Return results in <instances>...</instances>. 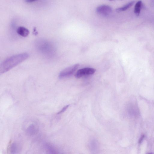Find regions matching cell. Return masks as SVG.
<instances>
[{"instance_id": "52a82bcc", "label": "cell", "mask_w": 154, "mask_h": 154, "mask_svg": "<svg viewBox=\"0 0 154 154\" xmlns=\"http://www.w3.org/2000/svg\"><path fill=\"white\" fill-rule=\"evenodd\" d=\"M17 32L18 35L23 37L27 36L29 32L27 29L22 26H19L17 28Z\"/></svg>"}, {"instance_id": "ba28073f", "label": "cell", "mask_w": 154, "mask_h": 154, "mask_svg": "<svg viewBox=\"0 0 154 154\" xmlns=\"http://www.w3.org/2000/svg\"><path fill=\"white\" fill-rule=\"evenodd\" d=\"M46 148L48 154H60L57 150L51 145L46 144Z\"/></svg>"}, {"instance_id": "6da1fadb", "label": "cell", "mask_w": 154, "mask_h": 154, "mask_svg": "<svg viewBox=\"0 0 154 154\" xmlns=\"http://www.w3.org/2000/svg\"><path fill=\"white\" fill-rule=\"evenodd\" d=\"M29 57V54L23 53L16 54L4 60L0 65V73H5L21 63Z\"/></svg>"}, {"instance_id": "9c48e42d", "label": "cell", "mask_w": 154, "mask_h": 154, "mask_svg": "<svg viewBox=\"0 0 154 154\" xmlns=\"http://www.w3.org/2000/svg\"><path fill=\"white\" fill-rule=\"evenodd\" d=\"M134 2L133 1L131 2L122 7L116 9L115 10L117 12L125 11L131 6Z\"/></svg>"}, {"instance_id": "277c9868", "label": "cell", "mask_w": 154, "mask_h": 154, "mask_svg": "<svg viewBox=\"0 0 154 154\" xmlns=\"http://www.w3.org/2000/svg\"><path fill=\"white\" fill-rule=\"evenodd\" d=\"M112 11L111 7L106 5H99L96 9V11L98 14L104 16L109 15L111 13Z\"/></svg>"}, {"instance_id": "8fae6325", "label": "cell", "mask_w": 154, "mask_h": 154, "mask_svg": "<svg viewBox=\"0 0 154 154\" xmlns=\"http://www.w3.org/2000/svg\"><path fill=\"white\" fill-rule=\"evenodd\" d=\"M141 5L142 2L141 1H138L135 4L134 11L137 15H139L140 13Z\"/></svg>"}, {"instance_id": "5b68a950", "label": "cell", "mask_w": 154, "mask_h": 154, "mask_svg": "<svg viewBox=\"0 0 154 154\" xmlns=\"http://www.w3.org/2000/svg\"><path fill=\"white\" fill-rule=\"evenodd\" d=\"M95 71L96 69L93 68H85L78 70L75 76L77 78H80L86 75H92L95 73Z\"/></svg>"}, {"instance_id": "30bf717a", "label": "cell", "mask_w": 154, "mask_h": 154, "mask_svg": "<svg viewBox=\"0 0 154 154\" xmlns=\"http://www.w3.org/2000/svg\"><path fill=\"white\" fill-rule=\"evenodd\" d=\"M8 149L10 154H16L17 151V147L16 144L14 143H11L9 146Z\"/></svg>"}, {"instance_id": "3957f363", "label": "cell", "mask_w": 154, "mask_h": 154, "mask_svg": "<svg viewBox=\"0 0 154 154\" xmlns=\"http://www.w3.org/2000/svg\"><path fill=\"white\" fill-rule=\"evenodd\" d=\"M79 66V64H76L65 68L59 73V77L60 78H63L69 77L75 72Z\"/></svg>"}, {"instance_id": "4fadbf2b", "label": "cell", "mask_w": 154, "mask_h": 154, "mask_svg": "<svg viewBox=\"0 0 154 154\" xmlns=\"http://www.w3.org/2000/svg\"><path fill=\"white\" fill-rule=\"evenodd\" d=\"M145 137V135L144 134H142L141 135L140 138H139L138 140V143L139 144H141L142 142Z\"/></svg>"}, {"instance_id": "9a60e30c", "label": "cell", "mask_w": 154, "mask_h": 154, "mask_svg": "<svg viewBox=\"0 0 154 154\" xmlns=\"http://www.w3.org/2000/svg\"><path fill=\"white\" fill-rule=\"evenodd\" d=\"M147 154H152V153H147Z\"/></svg>"}, {"instance_id": "7c38bea8", "label": "cell", "mask_w": 154, "mask_h": 154, "mask_svg": "<svg viewBox=\"0 0 154 154\" xmlns=\"http://www.w3.org/2000/svg\"><path fill=\"white\" fill-rule=\"evenodd\" d=\"M69 105H68L64 106L60 111H59L57 113V114L59 115L63 112L68 108L69 107Z\"/></svg>"}, {"instance_id": "5bb4252c", "label": "cell", "mask_w": 154, "mask_h": 154, "mask_svg": "<svg viewBox=\"0 0 154 154\" xmlns=\"http://www.w3.org/2000/svg\"><path fill=\"white\" fill-rule=\"evenodd\" d=\"M35 1V0H26V2L29 3H32L33 2H35V1Z\"/></svg>"}, {"instance_id": "8992f818", "label": "cell", "mask_w": 154, "mask_h": 154, "mask_svg": "<svg viewBox=\"0 0 154 154\" xmlns=\"http://www.w3.org/2000/svg\"><path fill=\"white\" fill-rule=\"evenodd\" d=\"M38 130V128L36 124L32 123L29 125L26 128V132L29 135H33L36 134Z\"/></svg>"}, {"instance_id": "7a4b0ae2", "label": "cell", "mask_w": 154, "mask_h": 154, "mask_svg": "<svg viewBox=\"0 0 154 154\" xmlns=\"http://www.w3.org/2000/svg\"><path fill=\"white\" fill-rule=\"evenodd\" d=\"M36 45L38 50L43 54L50 55L54 52L55 49L54 45L48 41L39 39L37 41Z\"/></svg>"}]
</instances>
